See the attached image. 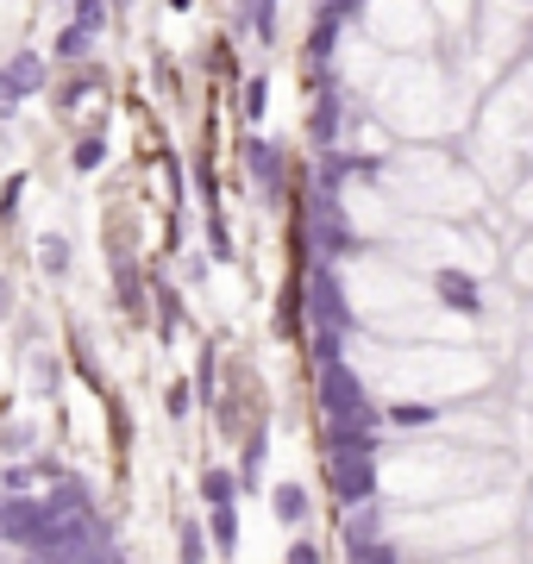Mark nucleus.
Returning a JSON list of instances; mask_svg holds the SVG:
<instances>
[{
  "label": "nucleus",
  "mask_w": 533,
  "mask_h": 564,
  "mask_svg": "<svg viewBox=\"0 0 533 564\" xmlns=\"http://www.w3.org/2000/svg\"><path fill=\"white\" fill-rule=\"evenodd\" d=\"M270 508H276V521H301V514H308V489L301 483H283V489H270Z\"/></svg>",
  "instance_id": "obj_1"
},
{
  "label": "nucleus",
  "mask_w": 533,
  "mask_h": 564,
  "mask_svg": "<svg viewBox=\"0 0 533 564\" xmlns=\"http://www.w3.org/2000/svg\"><path fill=\"white\" fill-rule=\"evenodd\" d=\"M207 533H214V546H220V552H233V546H239V514H233V502H220L214 514H207Z\"/></svg>",
  "instance_id": "obj_2"
},
{
  "label": "nucleus",
  "mask_w": 533,
  "mask_h": 564,
  "mask_svg": "<svg viewBox=\"0 0 533 564\" xmlns=\"http://www.w3.org/2000/svg\"><path fill=\"white\" fill-rule=\"evenodd\" d=\"M439 295H446L458 314H471V308H477V282H471V276H452V270H446V276H439Z\"/></svg>",
  "instance_id": "obj_3"
},
{
  "label": "nucleus",
  "mask_w": 533,
  "mask_h": 564,
  "mask_svg": "<svg viewBox=\"0 0 533 564\" xmlns=\"http://www.w3.org/2000/svg\"><path fill=\"white\" fill-rule=\"evenodd\" d=\"M201 496H207V508H220V502L239 496V483L226 477V470H207V477H201Z\"/></svg>",
  "instance_id": "obj_4"
},
{
  "label": "nucleus",
  "mask_w": 533,
  "mask_h": 564,
  "mask_svg": "<svg viewBox=\"0 0 533 564\" xmlns=\"http://www.w3.org/2000/svg\"><path fill=\"white\" fill-rule=\"evenodd\" d=\"M352 564H396V552H389V546H370V539H358V546H352Z\"/></svg>",
  "instance_id": "obj_5"
},
{
  "label": "nucleus",
  "mask_w": 533,
  "mask_h": 564,
  "mask_svg": "<svg viewBox=\"0 0 533 564\" xmlns=\"http://www.w3.org/2000/svg\"><path fill=\"white\" fill-rule=\"evenodd\" d=\"M44 270H51V276L69 270V245H63V239H44Z\"/></svg>",
  "instance_id": "obj_6"
},
{
  "label": "nucleus",
  "mask_w": 533,
  "mask_h": 564,
  "mask_svg": "<svg viewBox=\"0 0 533 564\" xmlns=\"http://www.w3.org/2000/svg\"><path fill=\"white\" fill-rule=\"evenodd\" d=\"M182 564H207V552H201V527H182Z\"/></svg>",
  "instance_id": "obj_7"
},
{
  "label": "nucleus",
  "mask_w": 533,
  "mask_h": 564,
  "mask_svg": "<svg viewBox=\"0 0 533 564\" xmlns=\"http://www.w3.org/2000/svg\"><path fill=\"white\" fill-rule=\"evenodd\" d=\"M164 408H170V414H189V383H170V389H164Z\"/></svg>",
  "instance_id": "obj_8"
},
{
  "label": "nucleus",
  "mask_w": 533,
  "mask_h": 564,
  "mask_svg": "<svg viewBox=\"0 0 533 564\" xmlns=\"http://www.w3.org/2000/svg\"><path fill=\"white\" fill-rule=\"evenodd\" d=\"M289 564H320V552H314V546H295V552H289Z\"/></svg>",
  "instance_id": "obj_9"
}]
</instances>
